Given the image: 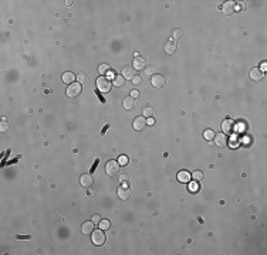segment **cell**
Listing matches in <instances>:
<instances>
[{"instance_id":"6da1fadb","label":"cell","mask_w":267,"mask_h":255,"mask_svg":"<svg viewBox=\"0 0 267 255\" xmlns=\"http://www.w3.org/2000/svg\"><path fill=\"white\" fill-rule=\"evenodd\" d=\"M97 88H98L100 92H102V94H108V92L111 91V88H112V82L109 81L107 77H100L98 79H97Z\"/></svg>"},{"instance_id":"7a4b0ae2","label":"cell","mask_w":267,"mask_h":255,"mask_svg":"<svg viewBox=\"0 0 267 255\" xmlns=\"http://www.w3.org/2000/svg\"><path fill=\"white\" fill-rule=\"evenodd\" d=\"M91 241L95 245H102L105 242V234H104V231L101 228L100 230H94L91 233Z\"/></svg>"},{"instance_id":"3957f363","label":"cell","mask_w":267,"mask_h":255,"mask_svg":"<svg viewBox=\"0 0 267 255\" xmlns=\"http://www.w3.org/2000/svg\"><path fill=\"white\" fill-rule=\"evenodd\" d=\"M81 94V84L80 82H73V84L68 85L67 88V95L70 98H74V96H78Z\"/></svg>"},{"instance_id":"277c9868","label":"cell","mask_w":267,"mask_h":255,"mask_svg":"<svg viewBox=\"0 0 267 255\" xmlns=\"http://www.w3.org/2000/svg\"><path fill=\"white\" fill-rule=\"evenodd\" d=\"M105 172L109 176H115L117 173H120V163L115 160H109L105 166Z\"/></svg>"},{"instance_id":"5b68a950","label":"cell","mask_w":267,"mask_h":255,"mask_svg":"<svg viewBox=\"0 0 267 255\" xmlns=\"http://www.w3.org/2000/svg\"><path fill=\"white\" fill-rule=\"evenodd\" d=\"M129 196H131L129 187L127 186V183H122V186L118 188V197H120L121 200H128V198H129Z\"/></svg>"},{"instance_id":"8992f818","label":"cell","mask_w":267,"mask_h":255,"mask_svg":"<svg viewBox=\"0 0 267 255\" xmlns=\"http://www.w3.org/2000/svg\"><path fill=\"white\" fill-rule=\"evenodd\" d=\"M151 82H152V85H154L155 88H162V87L165 85L166 79H165V77H163V75L156 74V75H154V77H152Z\"/></svg>"},{"instance_id":"52a82bcc","label":"cell","mask_w":267,"mask_h":255,"mask_svg":"<svg viewBox=\"0 0 267 255\" xmlns=\"http://www.w3.org/2000/svg\"><path fill=\"white\" fill-rule=\"evenodd\" d=\"M146 126V120H145V116H137L134 119V129L135 131H142Z\"/></svg>"},{"instance_id":"ba28073f","label":"cell","mask_w":267,"mask_h":255,"mask_svg":"<svg viewBox=\"0 0 267 255\" xmlns=\"http://www.w3.org/2000/svg\"><path fill=\"white\" fill-rule=\"evenodd\" d=\"M233 125H235V122H233L232 119H225L223 122H222V131H223V133H230V132L233 131Z\"/></svg>"},{"instance_id":"9c48e42d","label":"cell","mask_w":267,"mask_h":255,"mask_svg":"<svg viewBox=\"0 0 267 255\" xmlns=\"http://www.w3.org/2000/svg\"><path fill=\"white\" fill-rule=\"evenodd\" d=\"M80 183L84 186V187H91L92 183H94V177L91 174H83L80 179Z\"/></svg>"},{"instance_id":"30bf717a","label":"cell","mask_w":267,"mask_h":255,"mask_svg":"<svg viewBox=\"0 0 267 255\" xmlns=\"http://www.w3.org/2000/svg\"><path fill=\"white\" fill-rule=\"evenodd\" d=\"M263 77H264V71H261L260 68H253V70L250 71V78L253 81H260Z\"/></svg>"},{"instance_id":"8fae6325","label":"cell","mask_w":267,"mask_h":255,"mask_svg":"<svg viewBox=\"0 0 267 255\" xmlns=\"http://www.w3.org/2000/svg\"><path fill=\"white\" fill-rule=\"evenodd\" d=\"M226 142H227V139H226V135L225 133L214 135V143H216V146H219V148H223V146L226 145Z\"/></svg>"},{"instance_id":"7c38bea8","label":"cell","mask_w":267,"mask_h":255,"mask_svg":"<svg viewBox=\"0 0 267 255\" xmlns=\"http://www.w3.org/2000/svg\"><path fill=\"white\" fill-rule=\"evenodd\" d=\"M178 180H179L180 183H189L190 181V173L188 172V170H180L179 173H178Z\"/></svg>"},{"instance_id":"4fadbf2b","label":"cell","mask_w":267,"mask_h":255,"mask_svg":"<svg viewBox=\"0 0 267 255\" xmlns=\"http://www.w3.org/2000/svg\"><path fill=\"white\" fill-rule=\"evenodd\" d=\"M81 231H83V234H85V235L91 234L92 231H94V223H92V221H85V223L83 224V227H81Z\"/></svg>"},{"instance_id":"5bb4252c","label":"cell","mask_w":267,"mask_h":255,"mask_svg":"<svg viewBox=\"0 0 267 255\" xmlns=\"http://www.w3.org/2000/svg\"><path fill=\"white\" fill-rule=\"evenodd\" d=\"M219 9L225 11V14H232L233 10H235V3L233 2H227V3H225L223 6L219 7Z\"/></svg>"},{"instance_id":"9a60e30c","label":"cell","mask_w":267,"mask_h":255,"mask_svg":"<svg viewBox=\"0 0 267 255\" xmlns=\"http://www.w3.org/2000/svg\"><path fill=\"white\" fill-rule=\"evenodd\" d=\"M122 105H124V108H125V109H134L137 103H135V99H134L132 96H128V98L124 99Z\"/></svg>"},{"instance_id":"2e32d148","label":"cell","mask_w":267,"mask_h":255,"mask_svg":"<svg viewBox=\"0 0 267 255\" xmlns=\"http://www.w3.org/2000/svg\"><path fill=\"white\" fill-rule=\"evenodd\" d=\"M75 81V74L71 72V71H67L66 74H63V82L66 84H73Z\"/></svg>"},{"instance_id":"e0dca14e","label":"cell","mask_w":267,"mask_h":255,"mask_svg":"<svg viewBox=\"0 0 267 255\" xmlns=\"http://www.w3.org/2000/svg\"><path fill=\"white\" fill-rule=\"evenodd\" d=\"M122 75H124V78H127V79H132L137 74H135V71H134L132 67H125L122 70Z\"/></svg>"},{"instance_id":"ac0fdd59","label":"cell","mask_w":267,"mask_h":255,"mask_svg":"<svg viewBox=\"0 0 267 255\" xmlns=\"http://www.w3.org/2000/svg\"><path fill=\"white\" fill-rule=\"evenodd\" d=\"M134 68H135V70H142V68H145V60L142 57H137V58L134 60Z\"/></svg>"},{"instance_id":"d6986e66","label":"cell","mask_w":267,"mask_h":255,"mask_svg":"<svg viewBox=\"0 0 267 255\" xmlns=\"http://www.w3.org/2000/svg\"><path fill=\"white\" fill-rule=\"evenodd\" d=\"M165 51H166V54H173L176 51V44H175V41H168L165 44Z\"/></svg>"},{"instance_id":"ffe728a7","label":"cell","mask_w":267,"mask_h":255,"mask_svg":"<svg viewBox=\"0 0 267 255\" xmlns=\"http://www.w3.org/2000/svg\"><path fill=\"white\" fill-rule=\"evenodd\" d=\"M124 82H125V78L122 75H115V78L112 79V84L115 87H121V85H124Z\"/></svg>"},{"instance_id":"44dd1931","label":"cell","mask_w":267,"mask_h":255,"mask_svg":"<svg viewBox=\"0 0 267 255\" xmlns=\"http://www.w3.org/2000/svg\"><path fill=\"white\" fill-rule=\"evenodd\" d=\"M142 113H144L145 118H152L154 116V113H155V109L152 108V106H146V108H144Z\"/></svg>"},{"instance_id":"7402d4cb","label":"cell","mask_w":267,"mask_h":255,"mask_svg":"<svg viewBox=\"0 0 267 255\" xmlns=\"http://www.w3.org/2000/svg\"><path fill=\"white\" fill-rule=\"evenodd\" d=\"M109 71H111V68H109L108 64H101V65L98 67V72H100V74H102V75L108 74Z\"/></svg>"},{"instance_id":"603a6c76","label":"cell","mask_w":267,"mask_h":255,"mask_svg":"<svg viewBox=\"0 0 267 255\" xmlns=\"http://www.w3.org/2000/svg\"><path fill=\"white\" fill-rule=\"evenodd\" d=\"M214 135H216V133H214V132L212 131V129H206V131L203 132V136H205V139H207V140H209V142H210L212 139L214 138Z\"/></svg>"},{"instance_id":"cb8c5ba5","label":"cell","mask_w":267,"mask_h":255,"mask_svg":"<svg viewBox=\"0 0 267 255\" xmlns=\"http://www.w3.org/2000/svg\"><path fill=\"white\" fill-rule=\"evenodd\" d=\"M172 37L175 40H180L183 37V30H180V28H176V30H173Z\"/></svg>"},{"instance_id":"d4e9b609","label":"cell","mask_w":267,"mask_h":255,"mask_svg":"<svg viewBox=\"0 0 267 255\" xmlns=\"http://www.w3.org/2000/svg\"><path fill=\"white\" fill-rule=\"evenodd\" d=\"M109 225H111V223H109L108 220H101V221H100V228H101V230H108Z\"/></svg>"},{"instance_id":"484cf974","label":"cell","mask_w":267,"mask_h":255,"mask_svg":"<svg viewBox=\"0 0 267 255\" xmlns=\"http://www.w3.org/2000/svg\"><path fill=\"white\" fill-rule=\"evenodd\" d=\"M77 82H80V84L87 82V74H85V72H80V74L77 75Z\"/></svg>"},{"instance_id":"4316f807","label":"cell","mask_w":267,"mask_h":255,"mask_svg":"<svg viewBox=\"0 0 267 255\" xmlns=\"http://www.w3.org/2000/svg\"><path fill=\"white\" fill-rule=\"evenodd\" d=\"M156 67H154V65H151V67H146L145 68V75H154L155 72H156Z\"/></svg>"},{"instance_id":"83f0119b","label":"cell","mask_w":267,"mask_h":255,"mask_svg":"<svg viewBox=\"0 0 267 255\" xmlns=\"http://www.w3.org/2000/svg\"><path fill=\"white\" fill-rule=\"evenodd\" d=\"M118 163L120 164H122V166H125V164H128V157L125 155H121L120 159H118Z\"/></svg>"},{"instance_id":"f1b7e54d","label":"cell","mask_w":267,"mask_h":255,"mask_svg":"<svg viewBox=\"0 0 267 255\" xmlns=\"http://www.w3.org/2000/svg\"><path fill=\"white\" fill-rule=\"evenodd\" d=\"M192 176H193L195 180H202V179H203V173H202V172H199V170H197V172H193V173H192Z\"/></svg>"},{"instance_id":"f546056e","label":"cell","mask_w":267,"mask_h":255,"mask_svg":"<svg viewBox=\"0 0 267 255\" xmlns=\"http://www.w3.org/2000/svg\"><path fill=\"white\" fill-rule=\"evenodd\" d=\"M128 179H129V174L128 173H121L120 174V181L121 183H127Z\"/></svg>"},{"instance_id":"4dcf8cb0","label":"cell","mask_w":267,"mask_h":255,"mask_svg":"<svg viewBox=\"0 0 267 255\" xmlns=\"http://www.w3.org/2000/svg\"><path fill=\"white\" fill-rule=\"evenodd\" d=\"M100 221H101V216L95 214V216L92 217V223H94V224H100Z\"/></svg>"},{"instance_id":"1f68e13d","label":"cell","mask_w":267,"mask_h":255,"mask_svg":"<svg viewBox=\"0 0 267 255\" xmlns=\"http://www.w3.org/2000/svg\"><path fill=\"white\" fill-rule=\"evenodd\" d=\"M9 131V123H7V122H2V132H7Z\"/></svg>"},{"instance_id":"d6a6232c","label":"cell","mask_w":267,"mask_h":255,"mask_svg":"<svg viewBox=\"0 0 267 255\" xmlns=\"http://www.w3.org/2000/svg\"><path fill=\"white\" fill-rule=\"evenodd\" d=\"M189 190L190 191H196L197 190V184L195 183V181H192V183L189 184Z\"/></svg>"},{"instance_id":"836d02e7","label":"cell","mask_w":267,"mask_h":255,"mask_svg":"<svg viewBox=\"0 0 267 255\" xmlns=\"http://www.w3.org/2000/svg\"><path fill=\"white\" fill-rule=\"evenodd\" d=\"M132 82H134V84H135V85L141 84V77H139V75H135V77L132 78Z\"/></svg>"},{"instance_id":"e575fe53","label":"cell","mask_w":267,"mask_h":255,"mask_svg":"<svg viewBox=\"0 0 267 255\" xmlns=\"http://www.w3.org/2000/svg\"><path fill=\"white\" fill-rule=\"evenodd\" d=\"M131 96H132L134 99H135V98H138V96H139V92H138V91H135V89H134V91L131 92Z\"/></svg>"},{"instance_id":"d590c367","label":"cell","mask_w":267,"mask_h":255,"mask_svg":"<svg viewBox=\"0 0 267 255\" xmlns=\"http://www.w3.org/2000/svg\"><path fill=\"white\" fill-rule=\"evenodd\" d=\"M154 123H155L154 118H148V119H146V125H154Z\"/></svg>"},{"instance_id":"8d00e7d4","label":"cell","mask_w":267,"mask_h":255,"mask_svg":"<svg viewBox=\"0 0 267 255\" xmlns=\"http://www.w3.org/2000/svg\"><path fill=\"white\" fill-rule=\"evenodd\" d=\"M107 75H108L109 78H115V74H114L112 71H109V72H108V74H107Z\"/></svg>"},{"instance_id":"74e56055","label":"cell","mask_w":267,"mask_h":255,"mask_svg":"<svg viewBox=\"0 0 267 255\" xmlns=\"http://www.w3.org/2000/svg\"><path fill=\"white\" fill-rule=\"evenodd\" d=\"M94 194H95V191H92V190L88 191V196H90V197H94Z\"/></svg>"}]
</instances>
